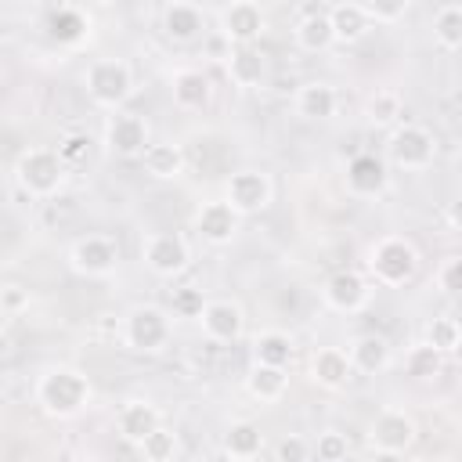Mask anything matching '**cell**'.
<instances>
[{
  "label": "cell",
  "mask_w": 462,
  "mask_h": 462,
  "mask_svg": "<svg viewBox=\"0 0 462 462\" xmlns=\"http://www.w3.org/2000/svg\"><path fill=\"white\" fill-rule=\"evenodd\" d=\"M448 224H451L455 231H462V195H458L455 202H448Z\"/></svg>",
  "instance_id": "cell-43"
},
{
  "label": "cell",
  "mask_w": 462,
  "mask_h": 462,
  "mask_svg": "<svg viewBox=\"0 0 462 462\" xmlns=\"http://www.w3.org/2000/svg\"><path fill=\"white\" fill-rule=\"evenodd\" d=\"M263 72H267V65H263V58H260L253 47H238V51H231V58H227V76H231L235 87L253 90V87L263 83Z\"/></svg>",
  "instance_id": "cell-26"
},
{
  "label": "cell",
  "mask_w": 462,
  "mask_h": 462,
  "mask_svg": "<svg viewBox=\"0 0 462 462\" xmlns=\"http://www.w3.org/2000/svg\"><path fill=\"white\" fill-rule=\"evenodd\" d=\"M271 195H274V184H271V177L260 173V170H238V173H231L227 191H224V199L231 202V209H235L238 217L267 209V206H271Z\"/></svg>",
  "instance_id": "cell-8"
},
{
  "label": "cell",
  "mask_w": 462,
  "mask_h": 462,
  "mask_svg": "<svg viewBox=\"0 0 462 462\" xmlns=\"http://www.w3.org/2000/svg\"><path fill=\"white\" fill-rule=\"evenodd\" d=\"M173 462H177V458H173Z\"/></svg>",
  "instance_id": "cell-48"
},
{
  "label": "cell",
  "mask_w": 462,
  "mask_h": 462,
  "mask_svg": "<svg viewBox=\"0 0 462 462\" xmlns=\"http://www.w3.org/2000/svg\"><path fill=\"white\" fill-rule=\"evenodd\" d=\"M365 14H368V22H383V25H390V22H397V18H404L408 14V0H393V4H372V0H365Z\"/></svg>",
  "instance_id": "cell-39"
},
{
  "label": "cell",
  "mask_w": 462,
  "mask_h": 462,
  "mask_svg": "<svg viewBox=\"0 0 462 462\" xmlns=\"http://www.w3.org/2000/svg\"><path fill=\"white\" fill-rule=\"evenodd\" d=\"M260 444H263V433H260V426L249 422V419L231 422L227 433H224V451H227L231 458H253V455L260 451Z\"/></svg>",
  "instance_id": "cell-29"
},
{
  "label": "cell",
  "mask_w": 462,
  "mask_h": 462,
  "mask_svg": "<svg viewBox=\"0 0 462 462\" xmlns=\"http://www.w3.org/2000/svg\"><path fill=\"white\" fill-rule=\"evenodd\" d=\"M372 448L375 451H404L411 440H415V422L411 415L397 411V408H386L372 419Z\"/></svg>",
  "instance_id": "cell-12"
},
{
  "label": "cell",
  "mask_w": 462,
  "mask_h": 462,
  "mask_svg": "<svg viewBox=\"0 0 462 462\" xmlns=\"http://www.w3.org/2000/svg\"><path fill=\"white\" fill-rule=\"evenodd\" d=\"M368 119L372 126H393L401 119V97L393 90H375L368 97Z\"/></svg>",
  "instance_id": "cell-32"
},
{
  "label": "cell",
  "mask_w": 462,
  "mask_h": 462,
  "mask_svg": "<svg viewBox=\"0 0 462 462\" xmlns=\"http://www.w3.org/2000/svg\"><path fill=\"white\" fill-rule=\"evenodd\" d=\"M386 184V170L375 155H354L346 162V188L354 195H375Z\"/></svg>",
  "instance_id": "cell-20"
},
{
  "label": "cell",
  "mask_w": 462,
  "mask_h": 462,
  "mask_svg": "<svg viewBox=\"0 0 462 462\" xmlns=\"http://www.w3.org/2000/svg\"><path fill=\"white\" fill-rule=\"evenodd\" d=\"M419 267V253L408 238H379L372 249H368V271L375 274V282L383 285H404Z\"/></svg>",
  "instance_id": "cell-4"
},
{
  "label": "cell",
  "mask_w": 462,
  "mask_h": 462,
  "mask_svg": "<svg viewBox=\"0 0 462 462\" xmlns=\"http://www.w3.org/2000/svg\"><path fill=\"white\" fill-rule=\"evenodd\" d=\"M310 375H314V383H321V386H328V390L346 386L350 375H354L350 354L339 350V346H321V350L310 357Z\"/></svg>",
  "instance_id": "cell-16"
},
{
  "label": "cell",
  "mask_w": 462,
  "mask_h": 462,
  "mask_svg": "<svg viewBox=\"0 0 462 462\" xmlns=\"http://www.w3.org/2000/svg\"><path fill=\"white\" fill-rule=\"evenodd\" d=\"M141 162H144V170H148L152 177H159V180H173V177L184 173V152H180V144H173V141L148 144V152L141 155Z\"/></svg>",
  "instance_id": "cell-24"
},
{
  "label": "cell",
  "mask_w": 462,
  "mask_h": 462,
  "mask_svg": "<svg viewBox=\"0 0 462 462\" xmlns=\"http://www.w3.org/2000/svg\"><path fill=\"white\" fill-rule=\"evenodd\" d=\"M36 401L47 415H58V419H72L79 415L87 404H90V379L79 372V368H69V365H54L40 375L36 383Z\"/></svg>",
  "instance_id": "cell-1"
},
{
  "label": "cell",
  "mask_w": 462,
  "mask_h": 462,
  "mask_svg": "<svg viewBox=\"0 0 462 462\" xmlns=\"http://www.w3.org/2000/svg\"><path fill=\"white\" fill-rule=\"evenodd\" d=\"M346 437L343 433H336V430H328V433H321L318 437V462H343L346 458Z\"/></svg>",
  "instance_id": "cell-37"
},
{
  "label": "cell",
  "mask_w": 462,
  "mask_h": 462,
  "mask_svg": "<svg viewBox=\"0 0 462 462\" xmlns=\"http://www.w3.org/2000/svg\"><path fill=\"white\" fill-rule=\"evenodd\" d=\"M440 350H433L430 343H419V346H411V354H408V375H415V379H430V375H437L440 372Z\"/></svg>",
  "instance_id": "cell-34"
},
{
  "label": "cell",
  "mask_w": 462,
  "mask_h": 462,
  "mask_svg": "<svg viewBox=\"0 0 462 462\" xmlns=\"http://www.w3.org/2000/svg\"><path fill=\"white\" fill-rule=\"evenodd\" d=\"M105 144L108 152L123 155V159H134V155H144L148 152V123L137 116V112H112L108 123H105Z\"/></svg>",
  "instance_id": "cell-9"
},
{
  "label": "cell",
  "mask_w": 462,
  "mask_h": 462,
  "mask_svg": "<svg viewBox=\"0 0 462 462\" xmlns=\"http://www.w3.org/2000/svg\"><path fill=\"white\" fill-rule=\"evenodd\" d=\"M123 336H126V343L134 350H144V354L162 350L170 343V318H166V310H159L152 303H141V307H134L126 314Z\"/></svg>",
  "instance_id": "cell-6"
},
{
  "label": "cell",
  "mask_w": 462,
  "mask_h": 462,
  "mask_svg": "<svg viewBox=\"0 0 462 462\" xmlns=\"http://www.w3.org/2000/svg\"><path fill=\"white\" fill-rule=\"evenodd\" d=\"M451 354H455V361H458V365H462V339H458V346H455V350H451Z\"/></svg>",
  "instance_id": "cell-45"
},
{
  "label": "cell",
  "mask_w": 462,
  "mask_h": 462,
  "mask_svg": "<svg viewBox=\"0 0 462 462\" xmlns=\"http://www.w3.org/2000/svg\"><path fill=\"white\" fill-rule=\"evenodd\" d=\"M437 285H440L448 296H458V292H462V256H448V260L437 267Z\"/></svg>",
  "instance_id": "cell-38"
},
{
  "label": "cell",
  "mask_w": 462,
  "mask_h": 462,
  "mask_svg": "<svg viewBox=\"0 0 462 462\" xmlns=\"http://www.w3.org/2000/svg\"><path fill=\"white\" fill-rule=\"evenodd\" d=\"M292 32H296L300 51H310V54L328 51V47L336 43V32H332V22H328V11H321V7H307Z\"/></svg>",
  "instance_id": "cell-17"
},
{
  "label": "cell",
  "mask_w": 462,
  "mask_h": 462,
  "mask_svg": "<svg viewBox=\"0 0 462 462\" xmlns=\"http://www.w3.org/2000/svg\"><path fill=\"white\" fill-rule=\"evenodd\" d=\"M350 365H354V372H368V375L383 372L390 365V343L383 336H375V332L357 336L350 343Z\"/></svg>",
  "instance_id": "cell-22"
},
{
  "label": "cell",
  "mask_w": 462,
  "mask_h": 462,
  "mask_svg": "<svg viewBox=\"0 0 462 462\" xmlns=\"http://www.w3.org/2000/svg\"><path fill=\"white\" fill-rule=\"evenodd\" d=\"M0 310H4L7 318L29 310V289H22V285H14V282L4 285V289H0Z\"/></svg>",
  "instance_id": "cell-41"
},
{
  "label": "cell",
  "mask_w": 462,
  "mask_h": 462,
  "mask_svg": "<svg viewBox=\"0 0 462 462\" xmlns=\"http://www.w3.org/2000/svg\"><path fill=\"white\" fill-rule=\"evenodd\" d=\"M141 451H144V458H148V462H173V455H177V437H173L170 430H162V426H159L152 437H144Z\"/></svg>",
  "instance_id": "cell-35"
},
{
  "label": "cell",
  "mask_w": 462,
  "mask_h": 462,
  "mask_svg": "<svg viewBox=\"0 0 462 462\" xmlns=\"http://www.w3.org/2000/svg\"><path fill=\"white\" fill-rule=\"evenodd\" d=\"M83 83H87L90 101L101 105V108H108V112H123L126 97L134 94V72L119 58H97V61H90Z\"/></svg>",
  "instance_id": "cell-2"
},
{
  "label": "cell",
  "mask_w": 462,
  "mask_h": 462,
  "mask_svg": "<svg viewBox=\"0 0 462 462\" xmlns=\"http://www.w3.org/2000/svg\"><path fill=\"white\" fill-rule=\"evenodd\" d=\"M372 462H401V451H375Z\"/></svg>",
  "instance_id": "cell-44"
},
{
  "label": "cell",
  "mask_w": 462,
  "mask_h": 462,
  "mask_svg": "<svg viewBox=\"0 0 462 462\" xmlns=\"http://www.w3.org/2000/svg\"><path fill=\"white\" fill-rule=\"evenodd\" d=\"M253 354H256V365H271V368H285L292 361V339L278 328L271 332H260L253 339Z\"/></svg>",
  "instance_id": "cell-28"
},
{
  "label": "cell",
  "mask_w": 462,
  "mask_h": 462,
  "mask_svg": "<svg viewBox=\"0 0 462 462\" xmlns=\"http://www.w3.org/2000/svg\"><path fill=\"white\" fill-rule=\"evenodd\" d=\"M195 231H199L206 242L224 245V242H231L235 231H238V213L231 209L227 199H213V202H206V206L195 213Z\"/></svg>",
  "instance_id": "cell-13"
},
{
  "label": "cell",
  "mask_w": 462,
  "mask_h": 462,
  "mask_svg": "<svg viewBox=\"0 0 462 462\" xmlns=\"http://www.w3.org/2000/svg\"><path fill=\"white\" fill-rule=\"evenodd\" d=\"M368 296H372L368 282H365L361 274H354V271H336V274L325 282V303H328L332 310L354 314V310H361V307L368 303Z\"/></svg>",
  "instance_id": "cell-14"
},
{
  "label": "cell",
  "mask_w": 462,
  "mask_h": 462,
  "mask_svg": "<svg viewBox=\"0 0 462 462\" xmlns=\"http://www.w3.org/2000/svg\"><path fill=\"white\" fill-rule=\"evenodd\" d=\"M87 148H90V137L87 134H69V137H61L58 155H61L65 166H72V162H83L87 159Z\"/></svg>",
  "instance_id": "cell-40"
},
{
  "label": "cell",
  "mask_w": 462,
  "mask_h": 462,
  "mask_svg": "<svg viewBox=\"0 0 462 462\" xmlns=\"http://www.w3.org/2000/svg\"><path fill=\"white\" fill-rule=\"evenodd\" d=\"M162 29L173 40H195L202 32V11L195 4H166L162 7Z\"/></svg>",
  "instance_id": "cell-25"
},
{
  "label": "cell",
  "mask_w": 462,
  "mask_h": 462,
  "mask_svg": "<svg viewBox=\"0 0 462 462\" xmlns=\"http://www.w3.org/2000/svg\"><path fill=\"white\" fill-rule=\"evenodd\" d=\"M458 105H462V94H458Z\"/></svg>",
  "instance_id": "cell-47"
},
{
  "label": "cell",
  "mask_w": 462,
  "mask_h": 462,
  "mask_svg": "<svg viewBox=\"0 0 462 462\" xmlns=\"http://www.w3.org/2000/svg\"><path fill=\"white\" fill-rule=\"evenodd\" d=\"M310 458V444L303 437H285L278 444V462H307Z\"/></svg>",
  "instance_id": "cell-42"
},
{
  "label": "cell",
  "mask_w": 462,
  "mask_h": 462,
  "mask_svg": "<svg viewBox=\"0 0 462 462\" xmlns=\"http://www.w3.org/2000/svg\"><path fill=\"white\" fill-rule=\"evenodd\" d=\"M260 32H263V11L256 4L238 0V4H227L220 11V36H227V43L249 47Z\"/></svg>",
  "instance_id": "cell-11"
},
{
  "label": "cell",
  "mask_w": 462,
  "mask_h": 462,
  "mask_svg": "<svg viewBox=\"0 0 462 462\" xmlns=\"http://www.w3.org/2000/svg\"><path fill=\"white\" fill-rule=\"evenodd\" d=\"M116 260H119V249H116V242L105 238V235H87V238H79V242L69 249V263H72L79 274H87V278H105V274H112V271H116Z\"/></svg>",
  "instance_id": "cell-10"
},
{
  "label": "cell",
  "mask_w": 462,
  "mask_h": 462,
  "mask_svg": "<svg viewBox=\"0 0 462 462\" xmlns=\"http://www.w3.org/2000/svg\"><path fill=\"white\" fill-rule=\"evenodd\" d=\"M206 310V300L199 289H173V314L180 318H202Z\"/></svg>",
  "instance_id": "cell-36"
},
{
  "label": "cell",
  "mask_w": 462,
  "mask_h": 462,
  "mask_svg": "<svg viewBox=\"0 0 462 462\" xmlns=\"http://www.w3.org/2000/svg\"><path fill=\"white\" fill-rule=\"evenodd\" d=\"M386 152H390L393 166H401V170H426V166L433 162V155H437V141H433V134H430L426 126H419V123H401V126L390 134Z\"/></svg>",
  "instance_id": "cell-5"
},
{
  "label": "cell",
  "mask_w": 462,
  "mask_h": 462,
  "mask_svg": "<svg viewBox=\"0 0 462 462\" xmlns=\"http://www.w3.org/2000/svg\"><path fill=\"white\" fill-rule=\"evenodd\" d=\"M47 32H51L58 43L76 47V43L87 40V32H90V18H87L79 7H58V11H51V18H47Z\"/></svg>",
  "instance_id": "cell-21"
},
{
  "label": "cell",
  "mask_w": 462,
  "mask_h": 462,
  "mask_svg": "<svg viewBox=\"0 0 462 462\" xmlns=\"http://www.w3.org/2000/svg\"><path fill=\"white\" fill-rule=\"evenodd\" d=\"M199 321H202L206 336L217 339V343H231V339L242 336V307L231 303V300H209Z\"/></svg>",
  "instance_id": "cell-15"
},
{
  "label": "cell",
  "mask_w": 462,
  "mask_h": 462,
  "mask_svg": "<svg viewBox=\"0 0 462 462\" xmlns=\"http://www.w3.org/2000/svg\"><path fill=\"white\" fill-rule=\"evenodd\" d=\"M141 256L159 278H173V274H180L188 267L191 249H188L184 235H177V231H152L144 238V245H141Z\"/></svg>",
  "instance_id": "cell-7"
},
{
  "label": "cell",
  "mask_w": 462,
  "mask_h": 462,
  "mask_svg": "<svg viewBox=\"0 0 462 462\" xmlns=\"http://www.w3.org/2000/svg\"><path fill=\"white\" fill-rule=\"evenodd\" d=\"M289 386V375L285 368H271V365H253L249 375H245V390L256 397V401H278Z\"/></svg>",
  "instance_id": "cell-27"
},
{
  "label": "cell",
  "mask_w": 462,
  "mask_h": 462,
  "mask_svg": "<svg viewBox=\"0 0 462 462\" xmlns=\"http://www.w3.org/2000/svg\"><path fill=\"white\" fill-rule=\"evenodd\" d=\"M206 97H209V79H206L202 72L184 69V72L173 76V101H177L180 108H202Z\"/></svg>",
  "instance_id": "cell-30"
},
{
  "label": "cell",
  "mask_w": 462,
  "mask_h": 462,
  "mask_svg": "<svg viewBox=\"0 0 462 462\" xmlns=\"http://www.w3.org/2000/svg\"><path fill=\"white\" fill-rule=\"evenodd\" d=\"M336 90L328 87V83H321V79H314V83H303L300 90H296V112L303 116V119H328L332 112H336Z\"/></svg>",
  "instance_id": "cell-23"
},
{
  "label": "cell",
  "mask_w": 462,
  "mask_h": 462,
  "mask_svg": "<svg viewBox=\"0 0 462 462\" xmlns=\"http://www.w3.org/2000/svg\"><path fill=\"white\" fill-rule=\"evenodd\" d=\"M202 462H217V458H202Z\"/></svg>",
  "instance_id": "cell-46"
},
{
  "label": "cell",
  "mask_w": 462,
  "mask_h": 462,
  "mask_svg": "<svg viewBox=\"0 0 462 462\" xmlns=\"http://www.w3.org/2000/svg\"><path fill=\"white\" fill-rule=\"evenodd\" d=\"M458 339H462V328H458L455 318H433L430 328H426V343L440 354H451L458 346Z\"/></svg>",
  "instance_id": "cell-33"
},
{
  "label": "cell",
  "mask_w": 462,
  "mask_h": 462,
  "mask_svg": "<svg viewBox=\"0 0 462 462\" xmlns=\"http://www.w3.org/2000/svg\"><path fill=\"white\" fill-rule=\"evenodd\" d=\"M328 22H332V32H336V43H354L372 29V22L365 14V4H332Z\"/></svg>",
  "instance_id": "cell-19"
},
{
  "label": "cell",
  "mask_w": 462,
  "mask_h": 462,
  "mask_svg": "<svg viewBox=\"0 0 462 462\" xmlns=\"http://www.w3.org/2000/svg\"><path fill=\"white\" fill-rule=\"evenodd\" d=\"M14 180L18 188L32 199H43V195H54L61 184H65V162L58 152L51 148H29L22 159H18V170H14Z\"/></svg>",
  "instance_id": "cell-3"
},
{
  "label": "cell",
  "mask_w": 462,
  "mask_h": 462,
  "mask_svg": "<svg viewBox=\"0 0 462 462\" xmlns=\"http://www.w3.org/2000/svg\"><path fill=\"white\" fill-rule=\"evenodd\" d=\"M433 40L448 51L462 47V4H444L433 14Z\"/></svg>",
  "instance_id": "cell-31"
},
{
  "label": "cell",
  "mask_w": 462,
  "mask_h": 462,
  "mask_svg": "<svg viewBox=\"0 0 462 462\" xmlns=\"http://www.w3.org/2000/svg\"><path fill=\"white\" fill-rule=\"evenodd\" d=\"M159 430V411L148 401H126L119 408V433L134 444H144V437H152Z\"/></svg>",
  "instance_id": "cell-18"
}]
</instances>
